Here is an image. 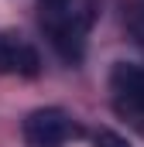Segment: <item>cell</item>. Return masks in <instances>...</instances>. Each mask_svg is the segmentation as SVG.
Masks as SVG:
<instances>
[{
    "instance_id": "cell-5",
    "label": "cell",
    "mask_w": 144,
    "mask_h": 147,
    "mask_svg": "<svg viewBox=\"0 0 144 147\" xmlns=\"http://www.w3.org/2000/svg\"><path fill=\"white\" fill-rule=\"evenodd\" d=\"M93 144L96 147H130L120 134H113V130H96L93 134Z\"/></svg>"
},
{
    "instance_id": "cell-1",
    "label": "cell",
    "mask_w": 144,
    "mask_h": 147,
    "mask_svg": "<svg viewBox=\"0 0 144 147\" xmlns=\"http://www.w3.org/2000/svg\"><path fill=\"white\" fill-rule=\"evenodd\" d=\"M41 3V28L52 41V48L69 62H82L86 34L93 24V3L89 0H38Z\"/></svg>"
},
{
    "instance_id": "cell-3",
    "label": "cell",
    "mask_w": 144,
    "mask_h": 147,
    "mask_svg": "<svg viewBox=\"0 0 144 147\" xmlns=\"http://www.w3.org/2000/svg\"><path fill=\"white\" fill-rule=\"evenodd\" d=\"M41 72V55L28 38L14 31H0V75H31Z\"/></svg>"
},
{
    "instance_id": "cell-6",
    "label": "cell",
    "mask_w": 144,
    "mask_h": 147,
    "mask_svg": "<svg viewBox=\"0 0 144 147\" xmlns=\"http://www.w3.org/2000/svg\"><path fill=\"white\" fill-rule=\"evenodd\" d=\"M127 24H130V31L137 34V41H144V3L134 7V10L127 14Z\"/></svg>"
},
{
    "instance_id": "cell-4",
    "label": "cell",
    "mask_w": 144,
    "mask_h": 147,
    "mask_svg": "<svg viewBox=\"0 0 144 147\" xmlns=\"http://www.w3.org/2000/svg\"><path fill=\"white\" fill-rule=\"evenodd\" d=\"M110 89H113V99H117V106L124 113L130 110L137 116H144V69L141 65H130V62L113 65Z\"/></svg>"
},
{
    "instance_id": "cell-2",
    "label": "cell",
    "mask_w": 144,
    "mask_h": 147,
    "mask_svg": "<svg viewBox=\"0 0 144 147\" xmlns=\"http://www.w3.org/2000/svg\"><path fill=\"white\" fill-rule=\"evenodd\" d=\"M21 137L28 147H62L65 140L79 137V127L72 123V116L58 106H41L31 110L21 123Z\"/></svg>"
}]
</instances>
